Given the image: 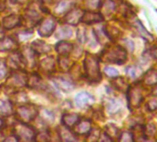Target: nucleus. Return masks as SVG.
<instances>
[{"label":"nucleus","mask_w":157,"mask_h":142,"mask_svg":"<svg viewBox=\"0 0 157 142\" xmlns=\"http://www.w3.org/2000/svg\"><path fill=\"white\" fill-rule=\"evenodd\" d=\"M84 70L85 75L89 81L98 82L101 80V73L99 69L98 59L93 54H87L84 59Z\"/></svg>","instance_id":"f257e3e1"},{"label":"nucleus","mask_w":157,"mask_h":142,"mask_svg":"<svg viewBox=\"0 0 157 142\" xmlns=\"http://www.w3.org/2000/svg\"><path fill=\"white\" fill-rule=\"evenodd\" d=\"M101 58L105 62H110L115 64H123L127 59V53L125 49L120 46L107 47L102 54Z\"/></svg>","instance_id":"f03ea898"},{"label":"nucleus","mask_w":157,"mask_h":142,"mask_svg":"<svg viewBox=\"0 0 157 142\" xmlns=\"http://www.w3.org/2000/svg\"><path fill=\"white\" fill-rule=\"evenodd\" d=\"M38 109L34 105H21L17 108L16 114L18 119L21 122L27 123L32 120L37 115Z\"/></svg>","instance_id":"7ed1b4c3"},{"label":"nucleus","mask_w":157,"mask_h":142,"mask_svg":"<svg viewBox=\"0 0 157 142\" xmlns=\"http://www.w3.org/2000/svg\"><path fill=\"white\" fill-rule=\"evenodd\" d=\"M14 132L16 134L15 136H18V139H21V140H25V141L33 140L34 136H35L34 130L31 126H28L21 123L15 125Z\"/></svg>","instance_id":"20e7f679"},{"label":"nucleus","mask_w":157,"mask_h":142,"mask_svg":"<svg viewBox=\"0 0 157 142\" xmlns=\"http://www.w3.org/2000/svg\"><path fill=\"white\" fill-rule=\"evenodd\" d=\"M128 104L132 107H138L142 100V91L140 85H134L129 88L128 92Z\"/></svg>","instance_id":"39448f33"},{"label":"nucleus","mask_w":157,"mask_h":142,"mask_svg":"<svg viewBox=\"0 0 157 142\" xmlns=\"http://www.w3.org/2000/svg\"><path fill=\"white\" fill-rule=\"evenodd\" d=\"M55 28H56L55 19L47 18L40 23V25L38 27V32L43 37H48L53 33Z\"/></svg>","instance_id":"423d86ee"},{"label":"nucleus","mask_w":157,"mask_h":142,"mask_svg":"<svg viewBox=\"0 0 157 142\" xmlns=\"http://www.w3.org/2000/svg\"><path fill=\"white\" fill-rule=\"evenodd\" d=\"M84 11L81 9H71L65 18V21L67 24L76 25L81 21Z\"/></svg>","instance_id":"0eeeda50"},{"label":"nucleus","mask_w":157,"mask_h":142,"mask_svg":"<svg viewBox=\"0 0 157 142\" xmlns=\"http://www.w3.org/2000/svg\"><path fill=\"white\" fill-rule=\"evenodd\" d=\"M75 102L78 107H85L87 105H91L92 103H94V98L92 94L82 92H80L76 95Z\"/></svg>","instance_id":"6e6552de"},{"label":"nucleus","mask_w":157,"mask_h":142,"mask_svg":"<svg viewBox=\"0 0 157 142\" xmlns=\"http://www.w3.org/2000/svg\"><path fill=\"white\" fill-rule=\"evenodd\" d=\"M52 80H53V82L55 83V85L59 90H61L63 92H71L75 88L74 84L69 80L65 79L63 77H55Z\"/></svg>","instance_id":"1a4fd4ad"},{"label":"nucleus","mask_w":157,"mask_h":142,"mask_svg":"<svg viewBox=\"0 0 157 142\" xmlns=\"http://www.w3.org/2000/svg\"><path fill=\"white\" fill-rule=\"evenodd\" d=\"M92 129V124L89 120L83 119V120H78V122L75 125L74 132L77 135H87L90 133Z\"/></svg>","instance_id":"9d476101"},{"label":"nucleus","mask_w":157,"mask_h":142,"mask_svg":"<svg viewBox=\"0 0 157 142\" xmlns=\"http://www.w3.org/2000/svg\"><path fill=\"white\" fill-rule=\"evenodd\" d=\"M35 52L31 48H24L21 55H22V59H23V62L25 65L31 66V67H33L35 65H36V59H35Z\"/></svg>","instance_id":"9b49d317"},{"label":"nucleus","mask_w":157,"mask_h":142,"mask_svg":"<svg viewBox=\"0 0 157 142\" xmlns=\"http://www.w3.org/2000/svg\"><path fill=\"white\" fill-rule=\"evenodd\" d=\"M8 83L10 86L13 88H20L25 85L26 83V78L22 73H14L11 75V77L9 79Z\"/></svg>","instance_id":"f8f14e48"},{"label":"nucleus","mask_w":157,"mask_h":142,"mask_svg":"<svg viewBox=\"0 0 157 142\" xmlns=\"http://www.w3.org/2000/svg\"><path fill=\"white\" fill-rule=\"evenodd\" d=\"M32 49L36 54H47V53H49L52 50V47L48 43H44L43 41L36 40V41L33 42V43H32Z\"/></svg>","instance_id":"ddd939ff"},{"label":"nucleus","mask_w":157,"mask_h":142,"mask_svg":"<svg viewBox=\"0 0 157 142\" xmlns=\"http://www.w3.org/2000/svg\"><path fill=\"white\" fill-rule=\"evenodd\" d=\"M21 23V18L17 15H10L3 19L2 25L7 30H11Z\"/></svg>","instance_id":"4468645a"},{"label":"nucleus","mask_w":157,"mask_h":142,"mask_svg":"<svg viewBox=\"0 0 157 142\" xmlns=\"http://www.w3.org/2000/svg\"><path fill=\"white\" fill-rule=\"evenodd\" d=\"M103 21L102 15L94 12H84L82 15V18L81 20L82 22L87 23V24H92V23H97Z\"/></svg>","instance_id":"2eb2a0df"},{"label":"nucleus","mask_w":157,"mask_h":142,"mask_svg":"<svg viewBox=\"0 0 157 142\" xmlns=\"http://www.w3.org/2000/svg\"><path fill=\"white\" fill-rule=\"evenodd\" d=\"M74 5H75L74 0H61L60 2L57 3L55 9L57 14H63V13L70 10Z\"/></svg>","instance_id":"dca6fc26"},{"label":"nucleus","mask_w":157,"mask_h":142,"mask_svg":"<svg viewBox=\"0 0 157 142\" xmlns=\"http://www.w3.org/2000/svg\"><path fill=\"white\" fill-rule=\"evenodd\" d=\"M80 120V116L77 114H66L62 117V123L67 127H73Z\"/></svg>","instance_id":"f3484780"},{"label":"nucleus","mask_w":157,"mask_h":142,"mask_svg":"<svg viewBox=\"0 0 157 142\" xmlns=\"http://www.w3.org/2000/svg\"><path fill=\"white\" fill-rule=\"evenodd\" d=\"M56 49L57 51V53L61 55H67L68 54L71 53L72 49H73V46L70 43H67L66 41H60L56 46Z\"/></svg>","instance_id":"a211bd4d"},{"label":"nucleus","mask_w":157,"mask_h":142,"mask_svg":"<svg viewBox=\"0 0 157 142\" xmlns=\"http://www.w3.org/2000/svg\"><path fill=\"white\" fill-rule=\"evenodd\" d=\"M145 84L149 86H154L157 84V71L154 69H150L147 71L144 79H143Z\"/></svg>","instance_id":"6ab92c4d"},{"label":"nucleus","mask_w":157,"mask_h":142,"mask_svg":"<svg viewBox=\"0 0 157 142\" xmlns=\"http://www.w3.org/2000/svg\"><path fill=\"white\" fill-rule=\"evenodd\" d=\"M13 114V106L8 101L0 100V114L2 116H10Z\"/></svg>","instance_id":"aec40b11"},{"label":"nucleus","mask_w":157,"mask_h":142,"mask_svg":"<svg viewBox=\"0 0 157 142\" xmlns=\"http://www.w3.org/2000/svg\"><path fill=\"white\" fill-rule=\"evenodd\" d=\"M59 136L63 141H75V136L67 129V126H61L59 128Z\"/></svg>","instance_id":"412c9836"},{"label":"nucleus","mask_w":157,"mask_h":142,"mask_svg":"<svg viewBox=\"0 0 157 142\" xmlns=\"http://www.w3.org/2000/svg\"><path fill=\"white\" fill-rule=\"evenodd\" d=\"M9 60L10 62L11 65H13V66L16 68H19L21 66H22L24 65L23 59H22V55L20 53H13L12 54L10 55Z\"/></svg>","instance_id":"4be33fe9"},{"label":"nucleus","mask_w":157,"mask_h":142,"mask_svg":"<svg viewBox=\"0 0 157 142\" xmlns=\"http://www.w3.org/2000/svg\"><path fill=\"white\" fill-rule=\"evenodd\" d=\"M16 47V43L11 38H4L0 40V51H10Z\"/></svg>","instance_id":"5701e85b"},{"label":"nucleus","mask_w":157,"mask_h":142,"mask_svg":"<svg viewBox=\"0 0 157 142\" xmlns=\"http://www.w3.org/2000/svg\"><path fill=\"white\" fill-rule=\"evenodd\" d=\"M72 35V31L70 28L65 26V27H61L58 32L56 34V37L57 39H67L69 37H71Z\"/></svg>","instance_id":"b1692460"},{"label":"nucleus","mask_w":157,"mask_h":142,"mask_svg":"<svg viewBox=\"0 0 157 142\" xmlns=\"http://www.w3.org/2000/svg\"><path fill=\"white\" fill-rule=\"evenodd\" d=\"M134 26L137 28L138 32H139L145 39H148V40H151V39H152V36L146 31V29L143 27V25L140 23V21L136 20V21H135V23H134Z\"/></svg>","instance_id":"393cba45"},{"label":"nucleus","mask_w":157,"mask_h":142,"mask_svg":"<svg viewBox=\"0 0 157 142\" xmlns=\"http://www.w3.org/2000/svg\"><path fill=\"white\" fill-rule=\"evenodd\" d=\"M54 58L53 57H47L45 59H44L42 62H41V67L43 69H44L47 72H50L54 69Z\"/></svg>","instance_id":"a878e982"},{"label":"nucleus","mask_w":157,"mask_h":142,"mask_svg":"<svg viewBox=\"0 0 157 142\" xmlns=\"http://www.w3.org/2000/svg\"><path fill=\"white\" fill-rule=\"evenodd\" d=\"M102 0H85V6L89 10H96L100 9Z\"/></svg>","instance_id":"bb28decb"},{"label":"nucleus","mask_w":157,"mask_h":142,"mask_svg":"<svg viewBox=\"0 0 157 142\" xmlns=\"http://www.w3.org/2000/svg\"><path fill=\"white\" fill-rule=\"evenodd\" d=\"M25 18L28 20L29 22H32V23H36L37 21L39 20V15L37 12H35L34 10H27L26 13H25Z\"/></svg>","instance_id":"cd10ccee"},{"label":"nucleus","mask_w":157,"mask_h":142,"mask_svg":"<svg viewBox=\"0 0 157 142\" xmlns=\"http://www.w3.org/2000/svg\"><path fill=\"white\" fill-rule=\"evenodd\" d=\"M8 74V67L6 62L0 58V81H2Z\"/></svg>","instance_id":"c85d7f7f"},{"label":"nucleus","mask_w":157,"mask_h":142,"mask_svg":"<svg viewBox=\"0 0 157 142\" xmlns=\"http://www.w3.org/2000/svg\"><path fill=\"white\" fill-rule=\"evenodd\" d=\"M41 117L46 123H53L54 122V114L48 110H44L43 112H41Z\"/></svg>","instance_id":"c756f323"},{"label":"nucleus","mask_w":157,"mask_h":142,"mask_svg":"<svg viewBox=\"0 0 157 142\" xmlns=\"http://www.w3.org/2000/svg\"><path fill=\"white\" fill-rule=\"evenodd\" d=\"M59 65L60 67L62 68V70L66 71V70H68L70 68V66L72 65V63L70 62V60H68L67 58L66 57H62L59 59Z\"/></svg>","instance_id":"7c9ffc66"},{"label":"nucleus","mask_w":157,"mask_h":142,"mask_svg":"<svg viewBox=\"0 0 157 142\" xmlns=\"http://www.w3.org/2000/svg\"><path fill=\"white\" fill-rule=\"evenodd\" d=\"M31 36H33V32L32 31H24V32H19L17 34V37L21 42L28 40Z\"/></svg>","instance_id":"2f4dec72"},{"label":"nucleus","mask_w":157,"mask_h":142,"mask_svg":"<svg viewBox=\"0 0 157 142\" xmlns=\"http://www.w3.org/2000/svg\"><path fill=\"white\" fill-rule=\"evenodd\" d=\"M105 72L110 78H117L118 77V71L116 68L106 66V67H105Z\"/></svg>","instance_id":"473e14b6"},{"label":"nucleus","mask_w":157,"mask_h":142,"mask_svg":"<svg viewBox=\"0 0 157 142\" xmlns=\"http://www.w3.org/2000/svg\"><path fill=\"white\" fill-rule=\"evenodd\" d=\"M116 9V5L114 3L113 0H108V1L105 2V13L106 14H110L112 13Z\"/></svg>","instance_id":"72a5a7b5"},{"label":"nucleus","mask_w":157,"mask_h":142,"mask_svg":"<svg viewBox=\"0 0 157 142\" xmlns=\"http://www.w3.org/2000/svg\"><path fill=\"white\" fill-rule=\"evenodd\" d=\"M147 107L150 111H154L157 109V97H152L147 103Z\"/></svg>","instance_id":"f704fd0d"},{"label":"nucleus","mask_w":157,"mask_h":142,"mask_svg":"<svg viewBox=\"0 0 157 142\" xmlns=\"http://www.w3.org/2000/svg\"><path fill=\"white\" fill-rule=\"evenodd\" d=\"M118 108H119L118 103L115 100H110V102H109V103L107 105V109L109 110V112L111 114H113L114 112H117Z\"/></svg>","instance_id":"c9c22d12"},{"label":"nucleus","mask_w":157,"mask_h":142,"mask_svg":"<svg viewBox=\"0 0 157 142\" xmlns=\"http://www.w3.org/2000/svg\"><path fill=\"white\" fill-rule=\"evenodd\" d=\"M114 84L117 87V89H118L120 91H123V90L126 89V83H125V80L122 78H117L116 80V81L114 82Z\"/></svg>","instance_id":"e433bc0d"},{"label":"nucleus","mask_w":157,"mask_h":142,"mask_svg":"<svg viewBox=\"0 0 157 142\" xmlns=\"http://www.w3.org/2000/svg\"><path fill=\"white\" fill-rule=\"evenodd\" d=\"M120 141H133L134 138H133V136L131 133H128V132H123L119 138H118Z\"/></svg>","instance_id":"4c0bfd02"},{"label":"nucleus","mask_w":157,"mask_h":142,"mask_svg":"<svg viewBox=\"0 0 157 142\" xmlns=\"http://www.w3.org/2000/svg\"><path fill=\"white\" fill-rule=\"evenodd\" d=\"M77 34H82V36L81 35L78 36V41H80L81 43H85L87 37H86V32H85V29L84 28H78Z\"/></svg>","instance_id":"58836bf2"},{"label":"nucleus","mask_w":157,"mask_h":142,"mask_svg":"<svg viewBox=\"0 0 157 142\" xmlns=\"http://www.w3.org/2000/svg\"><path fill=\"white\" fill-rule=\"evenodd\" d=\"M29 83L31 84L32 87L36 86L39 83V78H38V76L37 75H33V77H31V79L29 80Z\"/></svg>","instance_id":"ea45409f"},{"label":"nucleus","mask_w":157,"mask_h":142,"mask_svg":"<svg viewBox=\"0 0 157 142\" xmlns=\"http://www.w3.org/2000/svg\"><path fill=\"white\" fill-rule=\"evenodd\" d=\"M126 71H127V74H128L129 77H131V78H134V77H135V75H136V71H135V68H133L132 66L128 67Z\"/></svg>","instance_id":"a19ab883"},{"label":"nucleus","mask_w":157,"mask_h":142,"mask_svg":"<svg viewBox=\"0 0 157 142\" xmlns=\"http://www.w3.org/2000/svg\"><path fill=\"white\" fill-rule=\"evenodd\" d=\"M13 3H22L24 0H11Z\"/></svg>","instance_id":"79ce46f5"},{"label":"nucleus","mask_w":157,"mask_h":142,"mask_svg":"<svg viewBox=\"0 0 157 142\" xmlns=\"http://www.w3.org/2000/svg\"><path fill=\"white\" fill-rule=\"evenodd\" d=\"M3 126H4V121L1 118H0V129H1Z\"/></svg>","instance_id":"37998d69"},{"label":"nucleus","mask_w":157,"mask_h":142,"mask_svg":"<svg viewBox=\"0 0 157 142\" xmlns=\"http://www.w3.org/2000/svg\"><path fill=\"white\" fill-rule=\"evenodd\" d=\"M3 36V32H2V29L1 27H0V39H1V37Z\"/></svg>","instance_id":"c03bdc74"},{"label":"nucleus","mask_w":157,"mask_h":142,"mask_svg":"<svg viewBox=\"0 0 157 142\" xmlns=\"http://www.w3.org/2000/svg\"><path fill=\"white\" fill-rule=\"evenodd\" d=\"M153 54H154V56L157 58V49H155V50L153 51Z\"/></svg>","instance_id":"a18cd8bd"}]
</instances>
